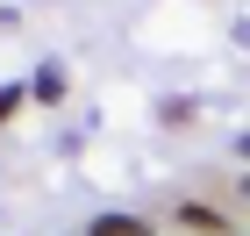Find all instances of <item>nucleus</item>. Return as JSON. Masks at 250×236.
Segmentation results:
<instances>
[{"instance_id":"f03ea898","label":"nucleus","mask_w":250,"mask_h":236,"mask_svg":"<svg viewBox=\"0 0 250 236\" xmlns=\"http://www.w3.org/2000/svg\"><path fill=\"white\" fill-rule=\"evenodd\" d=\"M86 236H157V229H150L143 215H93V229H86Z\"/></svg>"},{"instance_id":"39448f33","label":"nucleus","mask_w":250,"mask_h":236,"mask_svg":"<svg viewBox=\"0 0 250 236\" xmlns=\"http://www.w3.org/2000/svg\"><path fill=\"white\" fill-rule=\"evenodd\" d=\"M21 100H29V86H0V129L21 115Z\"/></svg>"},{"instance_id":"423d86ee","label":"nucleus","mask_w":250,"mask_h":236,"mask_svg":"<svg viewBox=\"0 0 250 236\" xmlns=\"http://www.w3.org/2000/svg\"><path fill=\"white\" fill-rule=\"evenodd\" d=\"M243 157H250V136H243Z\"/></svg>"},{"instance_id":"20e7f679","label":"nucleus","mask_w":250,"mask_h":236,"mask_svg":"<svg viewBox=\"0 0 250 236\" xmlns=\"http://www.w3.org/2000/svg\"><path fill=\"white\" fill-rule=\"evenodd\" d=\"M157 122H165V129H186V122H193V100H179V93H172L165 107H157Z\"/></svg>"},{"instance_id":"f257e3e1","label":"nucleus","mask_w":250,"mask_h":236,"mask_svg":"<svg viewBox=\"0 0 250 236\" xmlns=\"http://www.w3.org/2000/svg\"><path fill=\"white\" fill-rule=\"evenodd\" d=\"M172 222H179L186 236H229V215H222L214 200H179V208H172Z\"/></svg>"},{"instance_id":"7ed1b4c3","label":"nucleus","mask_w":250,"mask_h":236,"mask_svg":"<svg viewBox=\"0 0 250 236\" xmlns=\"http://www.w3.org/2000/svg\"><path fill=\"white\" fill-rule=\"evenodd\" d=\"M29 100H43V107H58V100H64V64H43V72L29 79Z\"/></svg>"}]
</instances>
